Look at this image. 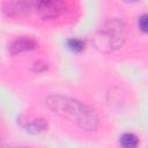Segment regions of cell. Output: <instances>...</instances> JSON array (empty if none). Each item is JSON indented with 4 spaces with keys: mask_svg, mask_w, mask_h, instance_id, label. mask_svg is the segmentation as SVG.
I'll return each instance as SVG.
<instances>
[{
    "mask_svg": "<svg viewBox=\"0 0 148 148\" xmlns=\"http://www.w3.org/2000/svg\"><path fill=\"white\" fill-rule=\"evenodd\" d=\"M45 102L53 113L68 119L84 131H95L98 127L97 112L86 103L62 95H50Z\"/></svg>",
    "mask_w": 148,
    "mask_h": 148,
    "instance_id": "1",
    "label": "cell"
},
{
    "mask_svg": "<svg viewBox=\"0 0 148 148\" xmlns=\"http://www.w3.org/2000/svg\"><path fill=\"white\" fill-rule=\"evenodd\" d=\"M128 36L126 24L118 18H109L103 27L98 29L91 37L94 46L103 53L112 52L121 47Z\"/></svg>",
    "mask_w": 148,
    "mask_h": 148,
    "instance_id": "2",
    "label": "cell"
},
{
    "mask_svg": "<svg viewBox=\"0 0 148 148\" xmlns=\"http://www.w3.org/2000/svg\"><path fill=\"white\" fill-rule=\"evenodd\" d=\"M36 1L27 0H8L1 3L2 12L9 17H22L35 10Z\"/></svg>",
    "mask_w": 148,
    "mask_h": 148,
    "instance_id": "3",
    "label": "cell"
},
{
    "mask_svg": "<svg viewBox=\"0 0 148 148\" xmlns=\"http://www.w3.org/2000/svg\"><path fill=\"white\" fill-rule=\"evenodd\" d=\"M65 9V3L57 0L36 1L35 10L43 20H54L61 15Z\"/></svg>",
    "mask_w": 148,
    "mask_h": 148,
    "instance_id": "4",
    "label": "cell"
},
{
    "mask_svg": "<svg viewBox=\"0 0 148 148\" xmlns=\"http://www.w3.org/2000/svg\"><path fill=\"white\" fill-rule=\"evenodd\" d=\"M38 46V42L31 37V36H21L17 37L16 39H14L8 47V51L10 53V56H16L27 51H31L35 50Z\"/></svg>",
    "mask_w": 148,
    "mask_h": 148,
    "instance_id": "5",
    "label": "cell"
},
{
    "mask_svg": "<svg viewBox=\"0 0 148 148\" xmlns=\"http://www.w3.org/2000/svg\"><path fill=\"white\" fill-rule=\"evenodd\" d=\"M17 123L21 125V127L23 130H25L27 132H29L31 134L43 133L49 127V124L44 118H35V119L28 120L24 117H20V118H17Z\"/></svg>",
    "mask_w": 148,
    "mask_h": 148,
    "instance_id": "6",
    "label": "cell"
},
{
    "mask_svg": "<svg viewBox=\"0 0 148 148\" xmlns=\"http://www.w3.org/2000/svg\"><path fill=\"white\" fill-rule=\"evenodd\" d=\"M119 143L121 148H138L139 138L134 133H124L119 138Z\"/></svg>",
    "mask_w": 148,
    "mask_h": 148,
    "instance_id": "7",
    "label": "cell"
},
{
    "mask_svg": "<svg viewBox=\"0 0 148 148\" xmlns=\"http://www.w3.org/2000/svg\"><path fill=\"white\" fill-rule=\"evenodd\" d=\"M67 47L71 51L75 52V53H79V52L84 50V42L82 39L75 38V37L74 38H69V39H67Z\"/></svg>",
    "mask_w": 148,
    "mask_h": 148,
    "instance_id": "8",
    "label": "cell"
},
{
    "mask_svg": "<svg viewBox=\"0 0 148 148\" xmlns=\"http://www.w3.org/2000/svg\"><path fill=\"white\" fill-rule=\"evenodd\" d=\"M139 29L142 32H147V14H142L138 20Z\"/></svg>",
    "mask_w": 148,
    "mask_h": 148,
    "instance_id": "9",
    "label": "cell"
},
{
    "mask_svg": "<svg viewBox=\"0 0 148 148\" xmlns=\"http://www.w3.org/2000/svg\"><path fill=\"white\" fill-rule=\"evenodd\" d=\"M47 69V65L45 62H42V61H37L35 65H34V68L32 71L34 72H37V73H40V72H44Z\"/></svg>",
    "mask_w": 148,
    "mask_h": 148,
    "instance_id": "10",
    "label": "cell"
},
{
    "mask_svg": "<svg viewBox=\"0 0 148 148\" xmlns=\"http://www.w3.org/2000/svg\"><path fill=\"white\" fill-rule=\"evenodd\" d=\"M1 148H10V147H1Z\"/></svg>",
    "mask_w": 148,
    "mask_h": 148,
    "instance_id": "11",
    "label": "cell"
}]
</instances>
